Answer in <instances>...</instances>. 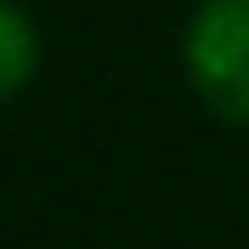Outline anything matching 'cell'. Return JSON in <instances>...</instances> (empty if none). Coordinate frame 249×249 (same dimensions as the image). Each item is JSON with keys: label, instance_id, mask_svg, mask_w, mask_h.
<instances>
[{"label": "cell", "instance_id": "obj_1", "mask_svg": "<svg viewBox=\"0 0 249 249\" xmlns=\"http://www.w3.org/2000/svg\"><path fill=\"white\" fill-rule=\"evenodd\" d=\"M187 85L227 124H249V0H198L181 34Z\"/></svg>", "mask_w": 249, "mask_h": 249}, {"label": "cell", "instance_id": "obj_2", "mask_svg": "<svg viewBox=\"0 0 249 249\" xmlns=\"http://www.w3.org/2000/svg\"><path fill=\"white\" fill-rule=\"evenodd\" d=\"M40 74V29L17 0H0V102Z\"/></svg>", "mask_w": 249, "mask_h": 249}]
</instances>
